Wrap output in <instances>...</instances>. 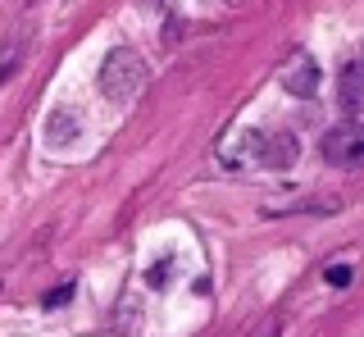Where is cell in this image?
<instances>
[{
  "instance_id": "1",
  "label": "cell",
  "mask_w": 364,
  "mask_h": 337,
  "mask_svg": "<svg viewBox=\"0 0 364 337\" xmlns=\"http://www.w3.org/2000/svg\"><path fill=\"white\" fill-rule=\"evenodd\" d=\"M146 60L136 55L132 46H114L105 60H100V77H96V87H100V96L109 100V105H128V100H136V92L146 87Z\"/></svg>"
},
{
  "instance_id": "2",
  "label": "cell",
  "mask_w": 364,
  "mask_h": 337,
  "mask_svg": "<svg viewBox=\"0 0 364 337\" xmlns=\"http://www.w3.org/2000/svg\"><path fill=\"white\" fill-rule=\"evenodd\" d=\"M364 155V132H360V123H337V128H328L323 132V160L328 164H355Z\"/></svg>"
},
{
  "instance_id": "3",
  "label": "cell",
  "mask_w": 364,
  "mask_h": 337,
  "mask_svg": "<svg viewBox=\"0 0 364 337\" xmlns=\"http://www.w3.org/2000/svg\"><path fill=\"white\" fill-rule=\"evenodd\" d=\"M278 82L287 87L291 96H314L318 92V82H323V73H318V64H314V55H305V50H296L287 64H282V73H278Z\"/></svg>"
},
{
  "instance_id": "4",
  "label": "cell",
  "mask_w": 364,
  "mask_h": 337,
  "mask_svg": "<svg viewBox=\"0 0 364 337\" xmlns=\"http://www.w3.org/2000/svg\"><path fill=\"white\" fill-rule=\"evenodd\" d=\"M41 137H46V146H73L82 137V114H77L73 105H55L50 114H46Z\"/></svg>"
},
{
  "instance_id": "5",
  "label": "cell",
  "mask_w": 364,
  "mask_h": 337,
  "mask_svg": "<svg viewBox=\"0 0 364 337\" xmlns=\"http://www.w3.org/2000/svg\"><path fill=\"white\" fill-rule=\"evenodd\" d=\"M296 155H301L296 132H264V151H259V164L264 168H291Z\"/></svg>"
},
{
  "instance_id": "6",
  "label": "cell",
  "mask_w": 364,
  "mask_h": 337,
  "mask_svg": "<svg viewBox=\"0 0 364 337\" xmlns=\"http://www.w3.org/2000/svg\"><path fill=\"white\" fill-rule=\"evenodd\" d=\"M259 151H264V132H255V128H242L232 141H228V151H223V160L228 164H259Z\"/></svg>"
},
{
  "instance_id": "7",
  "label": "cell",
  "mask_w": 364,
  "mask_h": 337,
  "mask_svg": "<svg viewBox=\"0 0 364 337\" xmlns=\"http://www.w3.org/2000/svg\"><path fill=\"white\" fill-rule=\"evenodd\" d=\"M364 109V92H360V64L346 60L341 64V114L355 123V114Z\"/></svg>"
},
{
  "instance_id": "8",
  "label": "cell",
  "mask_w": 364,
  "mask_h": 337,
  "mask_svg": "<svg viewBox=\"0 0 364 337\" xmlns=\"http://www.w3.org/2000/svg\"><path fill=\"white\" fill-rule=\"evenodd\" d=\"M168 274H173V260L164 255V260H159L151 274H146V283H151V287H164V283H168Z\"/></svg>"
},
{
  "instance_id": "9",
  "label": "cell",
  "mask_w": 364,
  "mask_h": 337,
  "mask_svg": "<svg viewBox=\"0 0 364 337\" xmlns=\"http://www.w3.org/2000/svg\"><path fill=\"white\" fill-rule=\"evenodd\" d=\"M350 278H355L350 264H333V269H328V283H333V287H350Z\"/></svg>"
},
{
  "instance_id": "10",
  "label": "cell",
  "mask_w": 364,
  "mask_h": 337,
  "mask_svg": "<svg viewBox=\"0 0 364 337\" xmlns=\"http://www.w3.org/2000/svg\"><path fill=\"white\" fill-rule=\"evenodd\" d=\"M68 296H73V287H68V283H64V287H55V291H50V296H46V310H55V306H64V301H68Z\"/></svg>"
},
{
  "instance_id": "11",
  "label": "cell",
  "mask_w": 364,
  "mask_h": 337,
  "mask_svg": "<svg viewBox=\"0 0 364 337\" xmlns=\"http://www.w3.org/2000/svg\"><path fill=\"white\" fill-rule=\"evenodd\" d=\"M119 323H123L119 333H123V337H132V296L123 301V310H119Z\"/></svg>"
},
{
  "instance_id": "12",
  "label": "cell",
  "mask_w": 364,
  "mask_h": 337,
  "mask_svg": "<svg viewBox=\"0 0 364 337\" xmlns=\"http://www.w3.org/2000/svg\"><path fill=\"white\" fill-rule=\"evenodd\" d=\"M14 60H18V46H9L5 55H0V82L9 77V69H14Z\"/></svg>"
},
{
  "instance_id": "13",
  "label": "cell",
  "mask_w": 364,
  "mask_h": 337,
  "mask_svg": "<svg viewBox=\"0 0 364 337\" xmlns=\"http://www.w3.org/2000/svg\"><path fill=\"white\" fill-rule=\"evenodd\" d=\"M228 5H242V0H228Z\"/></svg>"
}]
</instances>
